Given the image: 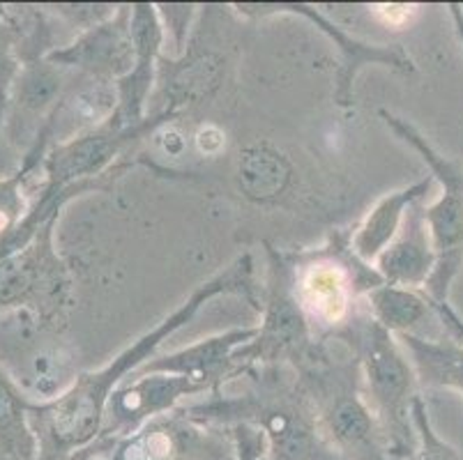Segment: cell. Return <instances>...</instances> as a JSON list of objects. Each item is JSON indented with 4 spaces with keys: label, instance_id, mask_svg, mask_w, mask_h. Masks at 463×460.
Listing matches in <instances>:
<instances>
[{
    "label": "cell",
    "instance_id": "cell-1",
    "mask_svg": "<svg viewBox=\"0 0 463 460\" xmlns=\"http://www.w3.org/2000/svg\"><path fill=\"white\" fill-rule=\"evenodd\" d=\"M254 258L245 253L189 295L174 314L164 318L148 334L113 357L107 366L79 375L58 399L33 408V433L37 440V460H70L99 437L104 410L113 391L155 354V350L189 323L205 304L222 295H242L259 309L254 293Z\"/></svg>",
    "mask_w": 463,
    "mask_h": 460
},
{
    "label": "cell",
    "instance_id": "cell-2",
    "mask_svg": "<svg viewBox=\"0 0 463 460\" xmlns=\"http://www.w3.org/2000/svg\"><path fill=\"white\" fill-rule=\"evenodd\" d=\"M245 394L213 391L208 400L184 405L189 419L229 433L235 426H251L263 433L265 460H341L327 446L318 426L316 405L290 366H254Z\"/></svg>",
    "mask_w": 463,
    "mask_h": 460
},
{
    "label": "cell",
    "instance_id": "cell-3",
    "mask_svg": "<svg viewBox=\"0 0 463 460\" xmlns=\"http://www.w3.org/2000/svg\"><path fill=\"white\" fill-rule=\"evenodd\" d=\"M353 343L360 366L364 399L383 428L387 454L392 460H408L418 449V428L412 421V403L418 396V375L408 360L406 350L392 332L364 320L355 329L344 332Z\"/></svg>",
    "mask_w": 463,
    "mask_h": 460
},
{
    "label": "cell",
    "instance_id": "cell-4",
    "mask_svg": "<svg viewBox=\"0 0 463 460\" xmlns=\"http://www.w3.org/2000/svg\"><path fill=\"white\" fill-rule=\"evenodd\" d=\"M381 117L406 146L422 155L424 164L431 168L433 180L440 183V196L422 208L424 223L436 251V269L424 293L433 304H445L449 302V288L463 268V168L440 155L418 127H412L408 120L385 108H381Z\"/></svg>",
    "mask_w": 463,
    "mask_h": 460
},
{
    "label": "cell",
    "instance_id": "cell-5",
    "mask_svg": "<svg viewBox=\"0 0 463 460\" xmlns=\"http://www.w3.org/2000/svg\"><path fill=\"white\" fill-rule=\"evenodd\" d=\"M296 256L268 247V286L260 314L259 334L235 360L247 371L254 366H290L302 369L314 357L316 341L309 320L296 297Z\"/></svg>",
    "mask_w": 463,
    "mask_h": 460
},
{
    "label": "cell",
    "instance_id": "cell-6",
    "mask_svg": "<svg viewBox=\"0 0 463 460\" xmlns=\"http://www.w3.org/2000/svg\"><path fill=\"white\" fill-rule=\"evenodd\" d=\"M385 281L381 274L355 258L348 242H335V249H323L296 258V297L311 329L335 332L351 323L353 304L369 290Z\"/></svg>",
    "mask_w": 463,
    "mask_h": 460
},
{
    "label": "cell",
    "instance_id": "cell-7",
    "mask_svg": "<svg viewBox=\"0 0 463 460\" xmlns=\"http://www.w3.org/2000/svg\"><path fill=\"white\" fill-rule=\"evenodd\" d=\"M70 460H238V454L226 430L189 419L178 408L125 437L95 440Z\"/></svg>",
    "mask_w": 463,
    "mask_h": 460
},
{
    "label": "cell",
    "instance_id": "cell-8",
    "mask_svg": "<svg viewBox=\"0 0 463 460\" xmlns=\"http://www.w3.org/2000/svg\"><path fill=\"white\" fill-rule=\"evenodd\" d=\"M199 394L208 391L183 375H132L109 399L102 433L97 440H118L129 436L157 417L178 410L180 400L187 396Z\"/></svg>",
    "mask_w": 463,
    "mask_h": 460
},
{
    "label": "cell",
    "instance_id": "cell-9",
    "mask_svg": "<svg viewBox=\"0 0 463 460\" xmlns=\"http://www.w3.org/2000/svg\"><path fill=\"white\" fill-rule=\"evenodd\" d=\"M242 14H270V12H290V14H300L309 19L311 23L330 37L341 53V65L336 71V88L335 101L341 108H348L353 104V81L360 74L362 67L367 65H383L394 71H415L411 56L399 44H367V42L355 40L353 35H346L339 25L332 23L330 19L316 12L311 5L302 3H245V5H235Z\"/></svg>",
    "mask_w": 463,
    "mask_h": 460
},
{
    "label": "cell",
    "instance_id": "cell-10",
    "mask_svg": "<svg viewBox=\"0 0 463 460\" xmlns=\"http://www.w3.org/2000/svg\"><path fill=\"white\" fill-rule=\"evenodd\" d=\"M256 334H259V327L229 329V332L214 334L210 339L187 345L183 350H175L171 354L148 360L143 366H138L132 375H183V378L194 380L196 385L203 387L208 394H213V391L222 390L229 380L247 373L245 366L235 360V352L240 348H245L247 343H251Z\"/></svg>",
    "mask_w": 463,
    "mask_h": 460
},
{
    "label": "cell",
    "instance_id": "cell-11",
    "mask_svg": "<svg viewBox=\"0 0 463 460\" xmlns=\"http://www.w3.org/2000/svg\"><path fill=\"white\" fill-rule=\"evenodd\" d=\"M134 65L125 79L116 83L118 107L111 120L120 129H129L146 122V104L155 83V70L164 44V25L157 5L134 3L132 5Z\"/></svg>",
    "mask_w": 463,
    "mask_h": 460
},
{
    "label": "cell",
    "instance_id": "cell-12",
    "mask_svg": "<svg viewBox=\"0 0 463 460\" xmlns=\"http://www.w3.org/2000/svg\"><path fill=\"white\" fill-rule=\"evenodd\" d=\"M52 61L58 65L81 67L102 83L125 79L134 65L132 5L118 7L116 14L107 21L90 25V31L83 33L74 44L52 53Z\"/></svg>",
    "mask_w": 463,
    "mask_h": 460
},
{
    "label": "cell",
    "instance_id": "cell-13",
    "mask_svg": "<svg viewBox=\"0 0 463 460\" xmlns=\"http://www.w3.org/2000/svg\"><path fill=\"white\" fill-rule=\"evenodd\" d=\"M373 269L381 274L387 286L412 290L427 288L429 278L436 269V251L420 202L408 210L402 230L392 244L378 256Z\"/></svg>",
    "mask_w": 463,
    "mask_h": 460
},
{
    "label": "cell",
    "instance_id": "cell-14",
    "mask_svg": "<svg viewBox=\"0 0 463 460\" xmlns=\"http://www.w3.org/2000/svg\"><path fill=\"white\" fill-rule=\"evenodd\" d=\"M433 183H436L433 175H427L418 180V183L408 184V187L385 193L369 210L367 217L362 219L360 226L355 228V233L348 239V249H351L353 256L367 265L376 263L378 256L392 244V239L402 230V223L406 219L408 210L427 196Z\"/></svg>",
    "mask_w": 463,
    "mask_h": 460
},
{
    "label": "cell",
    "instance_id": "cell-15",
    "mask_svg": "<svg viewBox=\"0 0 463 460\" xmlns=\"http://www.w3.org/2000/svg\"><path fill=\"white\" fill-rule=\"evenodd\" d=\"M420 387L424 390H452L463 396V345L452 339H424L420 334H399Z\"/></svg>",
    "mask_w": 463,
    "mask_h": 460
},
{
    "label": "cell",
    "instance_id": "cell-16",
    "mask_svg": "<svg viewBox=\"0 0 463 460\" xmlns=\"http://www.w3.org/2000/svg\"><path fill=\"white\" fill-rule=\"evenodd\" d=\"M369 314L387 332L399 334H412L429 314H433V304L424 290L399 288V286H378L364 295Z\"/></svg>",
    "mask_w": 463,
    "mask_h": 460
},
{
    "label": "cell",
    "instance_id": "cell-17",
    "mask_svg": "<svg viewBox=\"0 0 463 460\" xmlns=\"http://www.w3.org/2000/svg\"><path fill=\"white\" fill-rule=\"evenodd\" d=\"M240 189L254 201H272L286 189L290 166L279 152L268 146H254L240 155Z\"/></svg>",
    "mask_w": 463,
    "mask_h": 460
},
{
    "label": "cell",
    "instance_id": "cell-18",
    "mask_svg": "<svg viewBox=\"0 0 463 460\" xmlns=\"http://www.w3.org/2000/svg\"><path fill=\"white\" fill-rule=\"evenodd\" d=\"M412 421L418 428V449L408 460H461L458 451L438 436L436 428L431 426L422 396L412 403Z\"/></svg>",
    "mask_w": 463,
    "mask_h": 460
},
{
    "label": "cell",
    "instance_id": "cell-19",
    "mask_svg": "<svg viewBox=\"0 0 463 460\" xmlns=\"http://www.w3.org/2000/svg\"><path fill=\"white\" fill-rule=\"evenodd\" d=\"M231 440L235 445V454L238 460H263L268 455V446H265L263 433L250 426H235L229 430Z\"/></svg>",
    "mask_w": 463,
    "mask_h": 460
},
{
    "label": "cell",
    "instance_id": "cell-20",
    "mask_svg": "<svg viewBox=\"0 0 463 460\" xmlns=\"http://www.w3.org/2000/svg\"><path fill=\"white\" fill-rule=\"evenodd\" d=\"M420 7L418 5H372L369 7V14L378 21L385 28H392V31H402L406 25L412 23V19L418 16Z\"/></svg>",
    "mask_w": 463,
    "mask_h": 460
},
{
    "label": "cell",
    "instance_id": "cell-21",
    "mask_svg": "<svg viewBox=\"0 0 463 460\" xmlns=\"http://www.w3.org/2000/svg\"><path fill=\"white\" fill-rule=\"evenodd\" d=\"M433 315H436L438 323L443 324V329L448 332V339L457 341L458 345H463V320L461 315L449 306V302L433 304Z\"/></svg>",
    "mask_w": 463,
    "mask_h": 460
},
{
    "label": "cell",
    "instance_id": "cell-22",
    "mask_svg": "<svg viewBox=\"0 0 463 460\" xmlns=\"http://www.w3.org/2000/svg\"><path fill=\"white\" fill-rule=\"evenodd\" d=\"M263 460H265V458H263Z\"/></svg>",
    "mask_w": 463,
    "mask_h": 460
}]
</instances>
